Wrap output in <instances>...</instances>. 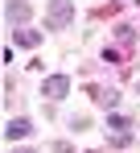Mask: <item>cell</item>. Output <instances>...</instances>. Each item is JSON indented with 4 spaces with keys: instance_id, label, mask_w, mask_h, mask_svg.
<instances>
[{
    "instance_id": "cell-1",
    "label": "cell",
    "mask_w": 140,
    "mask_h": 153,
    "mask_svg": "<svg viewBox=\"0 0 140 153\" xmlns=\"http://www.w3.org/2000/svg\"><path fill=\"white\" fill-rule=\"evenodd\" d=\"M66 91H70V79H62V75H54V79L41 83V95H49V100H62Z\"/></svg>"
},
{
    "instance_id": "cell-2",
    "label": "cell",
    "mask_w": 140,
    "mask_h": 153,
    "mask_svg": "<svg viewBox=\"0 0 140 153\" xmlns=\"http://www.w3.org/2000/svg\"><path fill=\"white\" fill-rule=\"evenodd\" d=\"M66 17H70V4H66V0H54V13H49V25H62Z\"/></svg>"
},
{
    "instance_id": "cell-3",
    "label": "cell",
    "mask_w": 140,
    "mask_h": 153,
    "mask_svg": "<svg viewBox=\"0 0 140 153\" xmlns=\"http://www.w3.org/2000/svg\"><path fill=\"white\" fill-rule=\"evenodd\" d=\"M8 137H13V141L29 137V120H13V124H8Z\"/></svg>"
},
{
    "instance_id": "cell-4",
    "label": "cell",
    "mask_w": 140,
    "mask_h": 153,
    "mask_svg": "<svg viewBox=\"0 0 140 153\" xmlns=\"http://www.w3.org/2000/svg\"><path fill=\"white\" fill-rule=\"evenodd\" d=\"M21 153H29V149H21Z\"/></svg>"
}]
</instances>
